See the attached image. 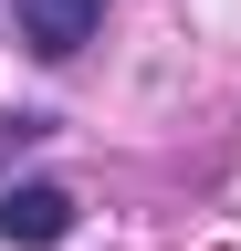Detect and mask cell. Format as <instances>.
<instances>
[{
  "label": "cell",
  "instance_id": "cell-1",
  "mask_svg": "<svg viewBox=\"0 0 241 251\" xmlns=\"http://www.w3.org/2000/svg\"><path fill=\"white\" fill-rule=\"evenodd\" d=\"M0 241H11V251H53V241H74V188H53V178L0 188Z\"/></svg>",
  "mask_w": 241,
  "mask_h": 251
},
{
  "label": "cell",
  "instance_id": "cell-2",
  "mask_svg": "<svg viewBox=\"0 0 241 251\" xmlns=\"http://www.w3.org/2000/svg\"><path fill=\"white\" fill-rule=\"evenodd\" d=\"M11 21H21V42H32V52L74 63V52L105 31V0H11Z\"/></svg>",
  "mask_w": 241,
  "mask_h": 251
}]
</instances>
